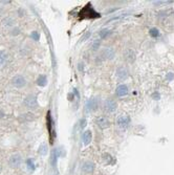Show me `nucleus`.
Wrapping results in <instances>:
<instances>
[{
	"label": "nucleus",
	"mask_w": 174,
	"mask_h": 175,
	"mask_svg": "<svg viewBox=\"0 0 174 175\" xmlns=\"http://www.w3.org/2000/svg\"><path fill=\"white\" fill-rule=\"evenodd\" d=\"M100 17H101V15L94 11V9L90 3L84 6L81 10V12L79 13V18L80 19H96L100 18Z\"/></svg>",
	"instance_id": "obj_1"
},
{
	"label": "nucleus",
	"mask_w": 174,
	"mask_h": 175,
	"mask_svg": "<svg viewBox=\"0 0 174 175\" xmlns=\"http://www.w3.org/2000/svg\"><path fill=\"white\" fill-rule=\"evenodd\" d=\"M47 83V78L46 76H40L39 78L37 79V84L38 86H40V87H44L45 85H46Z\"/></svg>",
	"instance_id": "obj_17"
},
{
	"label": "nucleus",
	"mask_w": 174,
	"mask_h": 175,
	"mask_svg": "<svg viewBox=\"0 0 174 175\" xmlns=\"http://www.w3.org/2000/svg\"><path fill=\"white\" fill-rule=\"evenodd\" d=\"M100 45H101V42H100L99 40H97V41H94L93 43V47H91V49H93V50H98Z\"/></svg>",
	"instance_id": "obj_22"
},
{
	"label": "nucleus",
	"mask_w": 174,
	"mask_h": 175,
	"mask_svg": "<svg viewBox=\"0 0 174 175\" xmlns=\"http://www.w3.org/2000/svg\"><path fill=\"white\" fill-rule=\"evenodd\" d=\"M153 98H154V99H156V100H158V99L160 98V93H158V92H154V93H153Z\"/></svg>",
	"instance_id": "obj_27"
},
{
	"label": "nucleus",
	"mask_w": 174,
	"mask_h": 175,
	"mask_svg": "<svg viewBox=\"0 0 174 175\" xmlns=\"http://www.w3.org/2000/svg\"><path fill=\"white\" fill-rule=\"evenodd\" d=\"M124 57H125V60L129 63H133L135 61V52L134 50L132 49H127L124 54Z\"/></svg>",
	"instance_id": "obj_14"
},
{
	"label": "nucleus",
	"mask_w": 174,
	"mask_h": 175,
	"mask_svg": "<svg viewBox=\"0 0 174 175\" xmlns=\"http://www.w3.org/2000/svg\"><path fill=\"white\" fill-rule=\"evenodd\" d=\"M21 163H22V157L18 153L12 155L9 159V165L12 168H17V167H19L21 165Z\"/></svg>",
	"instance_id": "obj_6"
},
{
	"label": "nucleus",
	"mask_w": 174,
	"mask_h": 175,
	"mask_svg": "<svg viewBox=\"0 0 174 175\" xmlns=\"http://www.w3.org/2000/svg\"><path fill=\"white\" fill-rule=\"evenodd\" d=\"M12 82H13V85L17 88H22L26 85V80H25V78L23 76H20V75L15 76Z\"/></svg>",
	"instance_id": "obj_7"
},
{
	"label": "nucleus",
	"mask_w": 174,
	"mask_h": 175,
	"mask_svg": "<svg viewBox=\"0 0 174 175\" xmlns=\"http://www.w3.org/2000/svg\"><path fill=\"white\" fill-rule=\"evenodd\" d=\"M38 152H39L40 155H46L48 152V148L46 144H42V145L39 147V149H38Z\"/></svg>",
	"instance_id": "obj_19"
},
{
	"label": "nucleus",
	"mask_w": 174,
	"mask_h": 175,
	"mask_svg": "<svg viewBox=\"0 0 174 175\" xmlns=\"http://www.w3.org/2000/svg\"><path fill=\"white\" fill-rule=\"evenodd\" d=\"M35 119H36V116L30 112L24 113V115H21L19 116L20 122H30V121H34Z\"/></svg>",
	"instance_id": "obj_15"
},
{
	"label": "nucleus",
	"mask_w": 174,
	"mask_h": 175,
	"mask_svg": "<svg viewBox=\"0 0 174 175\" xmlns=\"http://www.w3.org/2000/svg\"><path fill=\"white\" fill-rule=\"evenodd\" d=\"M23 104H24L25 107L30 108V109H34V108L37 107V105H38L37 98H36L34 95H27V97L24 99Z\"/></svg>",
	"instance_id": "obj_4"
},
{
	"label": "nucleus",
	"mask_w": 174,
	"mask_h": 175,
	"mask_svg": "<svg viewBox=\"0 0 174 175\" xmlns=\"http://www.w3.org/2000/svg\"><path fill=\"white\" fill-rule=\"evenodd\" d=\"M86 120H85V119H82V120H81V123H80V127H81V128L82 129H83V128H85V126H86Z\"/></svg>",
	"instance_id": "obj_25"
},
{
	"label": "nucleus",
	"mask_w": 174,
	"mask_h": 175,
	"mask_svg": "<svg viewBox=\"0 0 174 175\" xmlns=\"http://www.w3.org/2000/svg\"><path fill=\"white\" fill-rule=\"evenodd\" d=\"M98 108V100L96 98H90L86 103V109L88 111H94Z\"/></svg>",
	"instance_id": "obj_9"
},
{
	"label": "nucleus",
	"mask_w": 174,
	"mask_h": 175,
	"mask_svg": "<svg viewBox=\"0 0 174 175\" xmlns=\"http://www.w3.org/2000/svg\"><path fill=\"white\" fill-rule=\"evenodd\" d=\"M149 34H150L151 37L157 38V37H160V30L156 29V27H152V29H150V30H149Z\"/></svg>",
	"instance_id": "obj_21"
},
{
	"label": "nucleus",
	"mask_w": 174,
	"mask_h": 175,
	"mask_svg": "<svg viewBox=\"0 0 174 175\" xmlns=\"http://www.w3.org/2000/svg\"><path fill=\"white\" fill-rule=\"evenodd\" d=\"M26 164H27V167H30V170H35V165H34V161H33V159H27Z\"/></svg>",
	"instance_id": "obj_23"
},
{
	"label": "nucleus",
	"mask_w": 174,
	"mask_h": 175,
	"mask_svg": "<svg viewBox=\"0 0 174 175\" xmlns=\"http://www.w3.org/2000/svg\"><path fill=\"white\" fill-rule=\"evenodd\" d=\"M40 35H39V33H37V32H33L32 33V38L33 39H35V40H39V37Z\"/></svg>",
	"instance_id": "obj_24"
},
{
	"label": "nucleus",
	"mask_w": 174,
	"mask_h": 175,
	"mask_svg": "<svg viewBox=\"0 0 174 175\" xmlns=\"http://www.w3.org/2000/svg\"><path fill=\"white\" fill-rule=\"evenodd\" d=\"M173 79H174V73L169 72L168 75H167V80L168 81H171V80H173Z\"/></svg>",
	"instance_id": "obj_26"
},
{
	"label": "nucleus",
	"mask_w": 174,
	"mask_h": 175,
	"mask_svg": "<svg viewBox=\"0 0 174 175\" xmlns=\"http://www.w3.org/2000/svg\"><path fill=\"white\" fill-rule=\"evenodd\" d=\"M78 68H79V69H80L81 72H82V70H83V68H84L83 63H79V64H78Z\"/></svg>",
	"instance_id": "obj_28"
},
{
	"label": "nucleus",
	"mask_w": 174,
	"mask_h": 175,
	"mask_svg": "<svg viewBox=\"0 0 174 175\" xmlns=\"http://www.w3.org/2000/svg\"><path fill=\"white\" fill-rule=\"evenodd\" d=\"M7 61V55L6 52H2L0 50V66L6 64V62Z\"/></svg>",
	"instance_id": "obj_20"
},
{
	"label": "nucleus",
	"mask_w": 174,
	"mask_h": 175,
	"mask_svg": "<svg viewBox=\"0 0 174 175\" xmlns=\"http://www.w3.org/2000/svg\"><path fill=\"white\" fill-rule=\"evenodd\" d=\"M114 49H111V47H106L101 52V55H100V58L102 60H111L114 58Z\"/></svg>",
	"instance_id": "obj_5"
},
{
	"label": "nucleus",
	"mask_w": 174,
	"mask_h": 175,
	"mask_svg": "<svg viewBox=\"0 0 174 175\" xmlns=\"http://www.w3.org/2000/svg\"><path fill=\"white\" fill-rule=\"evenodd\" d=\"M111 34H112V30L108 29H103L100 30V33H99L100 37H101L102 39H104V38H107L108 36H110Z\"/></svg>",
	"instance_id": "obj_18"
},
{
	"label": "nucleus",
	"mask_w": 174,
	"mask_h": 175,
	"mask_svg": "<svg viewBox=\"0 0 174 175\" xmlns=\"http://www.w3.org/2000/svg\"><path fill=\"white\" fill-rule=\"evenodd\" d=\"M117 78L121 81L126 80L128 78V70L125 67H119L117 70Z\"/></svg>",
	"instance_id": "obj_11"
},
{
	"label": "nucleus",
	"mask_w": 174,
	"mask_h": 175,
	"mask_svg": "<svg viewBox=\"0 0 174 175\" xmlns=\"http://www.w3.org/2000/svg\"><path fill=\"white\" fill-rule=\"evenodd\" d=\"M104 109L106 112L111 113L114 112V111L117 109V104L113 99H107L104 102Z\"/></svg>",
	"instance_id": "obj_3"
},
{
	"label": "nucleus",
	"mask_w": 174,
	"mask_h": 175,
	"mask_svg": "<svg viewBox=\"0 0 174 175\" xmlns=\"http://www.w3.org/2000/svg\"><path fill=\"white\" fill-rule=\"evenodd\" d=\"M94 168H96L94 164L93 161H85V163L83 164V166H82V170H83V172H85V173H93Z\"/></svg>",
	"instance_id": "obj_12"
},
{
	"label": "nucleus",
	"mask_w": 174,
	"mask_h": 175,
	"mask_svg": "<svg viewBox=\"0 0 174 175\" xmlns=\"http://www.w3.org/2000/svg\"><path fill=\"white\" fill-rule=\"evenodd\" d=\"M128 87L126 85H124V84H121V85H119L117 87V89H116V93H117V97H126V95H128Z\"/></svg>",
	"instance_id": "obj_10"
},
{
	"label": "nucleus",
	"mask_w": 174,
	"mask_h": 175,
	"mask_svg": "<svg viewBox=\"0 0 174 175\" xmlns=\"http://www.w3.org/2000/svg\"><path fill=\"white\" fill-rule=\"evenodd\" d=\"M117 125L120 129H122V130H126L130 125V118L127 115H125L117 116Z\"/></svg>",
	"instance_id": "obj_2"
},
{
	"label": "nucleus",
	"mask_w": 174,
	"mask_h": 175,
	"mask_svg": "<svg viewBox=\"0 0 174 175\" xmlns=\"http://www.w3.org/2000/svg\"><path fill=\"white\" fill-rule=\"evenodd\" d=\"M91 139H93V133H91L90 130H86L85 132L82 135V141H83V144L85 146L89 145L91 143Z\"/></svg>",
	"instance_id": "obj_13"
},
{
	"label": "nucleus",
	"mask_w": 174,
	"mask_h": 175,
	"mask_svg": "<svg viewBox=\"0 0 174 175\" xmlns=\"http://www.w3.org/2000/svg\"><path fill=\"white\" fill-rule=\"evenodd\" d=\"M14 24H15V20L11 18V17H6V18H4L2 20V25H3L4 27H6V29L12 27Z\"/></svg>",
	"instance_id": "obj_16"
},
{
	"label": "nucleus",
	"mask_w": 174,
	"mask_h": 175,
	"mask_svg": "<svg viewBox=\"0 0 174 175\" xmlns=\"http://www.w3.org/2000/svg\"><path fill=\"white\" fill-rule=\"evenodd\" d=\"M96 123L101 129H106L110 126V123H109V120L104 115H100L96 119Z\"/></svg>",
	"instance_id": "obj_8"
}]
</instances>
